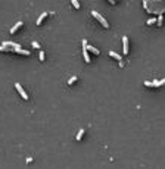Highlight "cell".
<instances>
[{
    "label": "cell",
    "mask_w": 165,
    "mask_h": 169,
    "mask_svg": "<svg viewBox=\"0 0 165 169\" xmlns=\"http://www.w3.org/2000/svg\"><path fill=\"white\" fill-rule=\"evenodd\" d=\"M91 16H93V18H96V19L99 21L100 24H102V27H105V28H108V27H109V24H108V21H106V19H105L103 16L100 15L99 12H96V10H91Z\"/></svg>",
    "instance_id": "obj_1"
},
{
    "label": "cell",
    "mask_w": 165,
    "mask_h": 169,
    "mask_svg": "<svg viewBox=\"0 0 165 169\" xmlns=\"http://www.w3.org/2000/svg\"><path fill=\"white\" fill-rule=\"evenodd\" d=\"M165 84V79H159V81H145V87H161Z\"/></svg>",
    "instance_id": "obj_2"
},
{
    "label": "cell",
    "mask_w": 165,
    "mask_h": 169,
    "mask_svg": "<svg viewBox=\"0 0 165 169\" xmlns=\"http://www.w3.org/2000/svg\"><path fill=\"white\" fill-rule=\"evenodd\" d=\"M82 56H84V62L90 63V56L87 52V40H82Z\"/></svg>",
    "instance_id": "obj_3"
},
{
    "label": "cell",
    "mask_w": 165,
    "mask_h": 169,
    "mask_svg": "<svg viewBox=\"0 0 165 169\" xmlns=\"http://www.w3.org/2000/svg\"><path fill=\"white\" fill-rule=\"evenodd\" d=\"M15 88L18 90L19 96H21V97H22L24 100H28V94L24 91V88H22V85H21V84H18V82H16V84H15Z\"/></svg>",
    "instance_id": "obj_4"
},
{
    "label": "cell",
    "mask_w": 165,
    "mask_h": 169,
    "mask_svg": "<svg viewBox=\"0 0 165 169\" xmlns=\"http://www.w3.org/2000/svg\"><path fill=\"white\" fill-rule=\"evenodd\" d=\"M122 52L124 55H128L130 49H128V37H122Z\"/></svg>",
    "instance_id": "obj_5"
},
{
    "label": "cell",
    "mask_w": 165,
    "mask_h": 169,
    "mask_svg": "<svg viewBox=\"0 0 165 169\" xmlns=\"http://www.w3.org/2000/svg\"><path fill=\"white\" fill-rule=\"evenodd\" d=\"M21 27H22V21H18L16 24H15V25H13V27L10 28V34H15V32H16V31L19 30Z\"/></svg>",
    "instance_id": "obj_6"
},
{
    "label": "cell",
    "mask_w": 165,
    "mask_h": 169,
    "mask_svg": "<svg viewBox=\"0 0 165 169\" xmlns=\"http://www.w3.org/2000/svg\"><path fill=\"white\" fill-rule=\"evenodd\" d=\"M87 52H91V53H93V55H96V56H99V55H100V52L96 49V47L88 46V44H87Z\"/></svg>",
    "instance_id": "obj_7"
},
{
    "label": "cell",
    "mask_w": 165,
    "mask_h": 169,
    "mask_svg": "<svg viewBox=\"0 0 165 169\" xmlns=\"http://www.w3.org/2000/svg\"><path fill=\"white\" fill-rule=\"evenodd\" d=\"M109 56L114 57V59H116L118 62H121V55H118L116 52H112V50H111V52H109Z\"/></svg>",
    "instance_id": "obj_8"
},
{
    "label": "cell",
    "mask_w": 165,
    "mask_h": 169,
    "mask_svg": "<svg viewBox=\"0 0 165 169\" xmlns=\"http://www.w3.org/2000/svg\"><path fill=\"white\" fill-rule=\"evenodd\" d=\"M46 16H47V12H44V13H41V15L38 16V19L35 21V24H37V25H41V22H43V19H44Z\"/></svg>",
    "instance_id": "obj_9"
},
{
    "label": "cell",
    "mask_w": 165,
    "mask_h": 169,
    "mask_svg": "<svg viewBox=\"0 0 165 169\" xmlns=\"http://www.w3.org/2000/svg\"><path fill=\"white\" fill-rule=\"evenodd\" d=\"M82 135H84V129L81 128V129L77 132V137H75V140H77V141H81V140H82Z\"/></svg>",
    "instance_id": "obj_10"
},
{
    "label": "cell",
    "mask_w": 165,
    "mask_h": 169,
    "mask_svg": "<svg viewBox=\"0 0 165 169\" xmlns=\"http://www.w3.org/2000/svg\"><path fill=\"white\" fill-rule=\"evenodd\" d=\"M16 53H19V55H25V56H30V52L28 50H25V49H18V50H15Z\"/></svg>",
    "instance_id": "obj_11"
},
{
    "label": "cell",
    "mask_w": 165,
    "mask_h": 169,
    "mask_svg": "<svg viewBox=\"0 0 165 169\" xmlns=\"http://www.w3.org/2000/svg\"><path fill=\"white\" fill-rule=\"evenodd\" d=\"M77 79H78V78H77V77H75V75H74V77H71V78H69V79H68V84L71 85V84H74V82H75Z\"/></svg>",
    "instance_id": "obj_12"
},
{
    "label": "cell",
    "mask_w": 165,
    "mask_h": 169,
    "mask_svg": "<svg viewBox=\"0 0 165 169\" xmlns=\"http://www.w3.org/2000/svg\"><path fill=\"white\" fill-rule=\"evenodd\" d=\"M71 4H72L75 9H80V3H78L77 0H72V1H71Z\"/></svg>",
    "instance_id": "obj_13"
},
{
    "label": "cell",
    "mask_w": 165,
    "mask_h": 169,
    "mask_svg": "<svg viewBox=\"0 0 165 169\" xmlns=\"http://www.w3.org/2000/svg\"><path fill=\"white\" fill-rule=\"evenodd\" d=\"M155 22H156V19H155V18H150V19H148V21H146V24H148V25H152V24H155Z\"/></svg>",
    "instance_id": "obj_14"
},
{
    "label": "cell",
    "mask_w": 165,
    "mask_h": 169,
    "mask_svg": "<svg viewBox=\"0 0 165 169\" xmlns=\"http://www.w3.org/2000/svg\"><path fill=\"white\" fill-rule=\"evenodd\" d=\"M156 24H158L159 27L162 25V15H159V16H158V19H156Z\"/></svg>",
    "instance_id": "obj_15"
},
{
    "label": "cell",
    "mask_w": 165,
    "mask_h": 169,
    "mask_svg": "<svg viewBox=\"0 0 165 169\" xmlns=\"http://www.w3.org/2000/svg\"><path fill=\"white\" fill-rule=\"evenodd\" d=\"M38 57H40V60H44V59H46V55H44V52H40Z\"/></svg>",
    "instance_id": "obj_16"
},
{
    "label": "cell",
    "mask_w": 165,
    "mask_h": 169,
    "mask_svg": "<svg viewBox=\"0 0 165 169\" xmlns=\"http://www.w3.org/2000/svg\"><path fill=\"white\" fill-rule=\"evenodd\" d=\"M31 46H33L34 49H40V44H38L37 41H33V43H31Z\"/></svg>",
    "instance_id": "obj_17"
}]
</instances>
